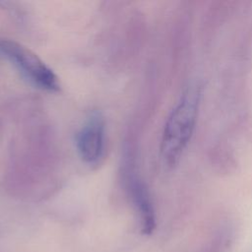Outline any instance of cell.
Returning <instances> with one entry per match:
<instances>
[{"label": "cell", "instance_id": "1", "mask_svg": "<svg viewBox=\"0 0 252 252\" xmlns=\"http://www.w3.org/2000/svg\"><path fill=\"white\" fill-rule=\"evenodd\" d=\"M202 97L200 85L188 87L168 114L160 140V158L167 167L175 166L193 136Z\"/></svg>", "mask_w": 252, "mask_h": 252}, {"label": "cell", "instance_id": "2", "mask_svg": "<svg viewBox=\"0 0 252 252\" xmlns=\"http://www.w3.org/2000/svg\"><path fill=\"white\" fill-rule=\"evenodd\" d=\"M0 54L8 58L31 82L40 89L56 92L60 84L55 73L34 52L14 40L0 38Z\"/></svg>", "mask_w": 252, "mask_h": 252}, {"label": "cell", "instance_id": "3", "mask_svg": "<svg viewBox=\"0 0 252 252\" xmlns=\"http://www.w3.org/2000/svg\"><path fill=\"white\" fill-rule=\"evenodd\" d=\"M105 127L103 117L93 113L76 135L77 152L87 163L96 162L103 155Z\"/></svg>", "mask_w": 252, "mask_h": 252}, {"label": "cell", "instance_id": "4", "mask_svg": "<svg viewBox=\"0 0 252 252\" xmlns=\"http://www.w3.org/2000/svg\"><path fill=\"white\" fill-rule=\"evenodd\" d=\"M127 188L134 205L140 212L144 231L151 232L155 226V214L149 191L137 173L130 171L127 176Z\"/></svg>", "mask_w": 252, "mask_h": 252}]
</instances>
